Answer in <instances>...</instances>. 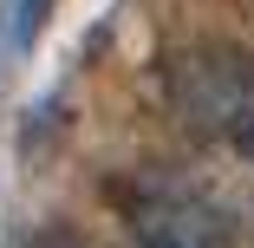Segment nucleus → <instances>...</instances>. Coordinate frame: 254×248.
<instances>
[{"mask_svg": "<svg viewBox=\"0 0 254 248\" xmlns=\"http://www.w3.org/2000/svg\"><path fill=\"white\" fill-rule=\"evenodd\" d=\"M170 98L195 137H215L228 151H254V66L241 53L202 46L170 66Z\"/></svg>", "mask_w": 254, "mask_h": 248, "instance_id": "1", "label": "nucleus"}, {"mask_svg": "<svg viewBox=\"0 0 254 248\" xmlns=\"http://www.w3.org/2000/svg\"><path fill=\"white\" fill-rule=\"evenodd\" d=\"M143 248H202L189 229H170V222H157V229H143Z\"/></svg>", "mask_w": 254, "mask_h": 248, "instance_id": "2", "label": "nucleus"}, {"mask_svg": "<svg viewBox=\"0 0 254 248\" xmlns=\"http://www.w3.org/2000/svg\"><path fill=\"white\" fill-rule=\"evenodd\" d=\"M26 248H85V242H78V235H33Z\"/></svg>", "mask_w": 254, "mask_h": 248, "instance_id": "4", "label": "nucleus"}, {"mask_svg": "<svg viewBox=\"0 0 254 248\" xmlns=\"http://www.w3.org/2000/svg\"><path fill=\"white\" fill-rule=\"evenodd\" d=\"M46 13H53V0H20V39H33L46 26Z\"/></svg>", "mask_w": 254, "mask_h": 248, "instance_id": "3", "label": "nucleus"}]
</instances>
